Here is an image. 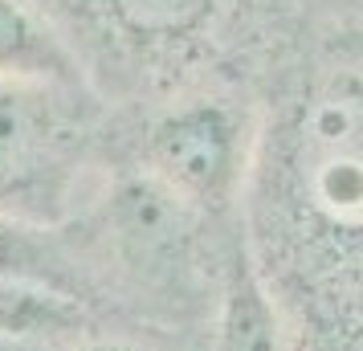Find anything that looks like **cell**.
<instances>
[{"label": "cell", "instance_id": "cell-1", "mask_svg": "<svg viewBox=\"0 0 363 351\" xmlns=\"http://www.w3.org/2000/svg\"><path fill=\"white\" fill-rule=\"evenodd\" d=\"M241 233L298 351H363V62L302 69L257 118Z\"/></svg>", "mask_w": 363, "mask_h": 351}, {"label": "cell", "instance_id": "cell-2", "mask_svg": "<svg viewBox=\"0 0 363 351\" xmlns=\"http://www.w3.org/2000/svg\"><path fill=\"white\" fill-rule=\"evenodd\" d=\"M237 229L241 217L208 221L131 164L62 225V237L102 331L164 351H208Z\"/></svg>", "mask_w": 363, "mask_h": 351}, {"label": "cell", "instance_id": "cell-3", "mask_svg": "<svg viewBox=\"0 0 363 351\" xmlns=\"http://www.w3.org/2000/svg\"><path fill=\"white\" fill-rule=\"evenodd\" d=\"M99 160L86 90L0 82V213L62 229Z\"/></svg>", "mask_w": 363, "mask_h": 351}, {"label": "cell", "instance_id": "cell-4", "mask_svg": "<svg viewBox=\"0 0 363 351\" xmlns=\"http://www.w3.org/2000/svg\"><path fill=\"white\" fill-rule=\"evenodd\" d=\"M257 151V118L220 94H196L164 106L139 135L135 167L208 221L241 217Z\"/></svg>", "mask_w": 363, "mask_h": 351}, {"label": "cell", "instance_id": "cell-5", "mask_svg": "<svg viewBox=\"0 0 363 351\" xmlns=\"http://www.w3.org/2000/svg\"><path fill=\"white\" fill-rule=\"evenodd\" d=\"M208 351H298L294 331L281 315L278 299L269 294L241 229H237L229 253H225Z\"/></svg>", "mask_w": 363, "mask_h": 351}, {"label": "cell", "instance_id": "cell-6", "mask_svg": "<svg viewBox=\"0 0 363 351\" xmlns=\"http://www.w3.org/2000/svg\"><path fill=\"white\" fill-rule=\"evenodd\" d=\"M0 82H33L57 90H86L78 50L25 0H0Z\"/></svg>", "mask_w": 363, "mask_h": 351}, {"label": "cell", "instance_id": "cell-7", "mask_svg": "<svg viewBox=\"0 0 363 351\" xmlns=\"http://www.w3.org/2000/svg\"><path fill=\"white\" fill-rule=\"evenodd\" d=\"M99 9L118 45L147 62L184 57L216 21V0H99Z\"/></svg>", "mask_w": 363, "mask_h": 351}, {"label": "cell", "instance_id": "cell-8", "mask_svg": "<svg viewBox=\"0 0 363 351\" xmlns=\"http://www.w3.org/2000/svg\"><path fill=\"white\" fill-rule=\"evenodd\" d=\"M90 331H102V327L78 299L0 274V339L62 351Z\"/></svg>", "mask_w": 363, "mask_h": 351}, {"label": "cell", "instance_id": "cell-9", "mask_svg": "<svg viewBox=\"0 0 363 351\" xmlns=\"http://www.w3.org/2000/svg\"><path fill=\"white\" fill-rule=\"evenodd\" d=\"M0 274L62 290V294H69V299H78L86 306L82 278H78V266L69 257V245L62 237V229L0 213Z\"/></svg>", "mask_w": 363, "mask_h": 351}, {"label": "cell", "instance_id": "cell-10", "mask_svg": "<svg viewBox=\"0 0 363 351\" xmlns=\"http://www.w3.org/2000/svg\"><path fill=\"white\" fill-rule=\"evenodd\" d=\"M62 351H164L147 343V339H131V335H118V331H90L82 335L78 343H69Z\"/></svg>", "mask_w": 363, "mask_h": 351}, {"label": "cell", "instance_id": "cell-11", "mask_svg": "<svg viewBox=\"0 0 363 351\" xmlns=\"http://www.w3.org/2000/svg\"><path fill=\"white\" fill-rule=\"evenodd\" d=\"M0 351H57V347H37V343H13V339H0Z\"/></svg>", "mask_w": 363, "mask_h": 351}]
</instances>
